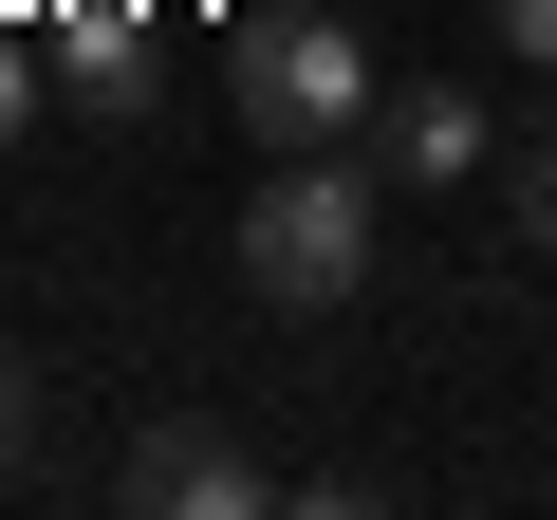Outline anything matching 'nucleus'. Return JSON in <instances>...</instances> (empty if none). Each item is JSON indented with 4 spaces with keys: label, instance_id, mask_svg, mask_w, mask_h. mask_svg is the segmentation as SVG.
<instances>
[{
    "label": "nucleus",
    "instance_id": "obj_1",
    "mask_svg": "<svg viewBox=\"0 0 557 520\" xmlns=\"http://www.w3.org/2000/svg\"><path fill=\"white\" fill-rule=\"evenodd\" d=\"M223 112H242L260 149H354V131L391 112V75H372V38L335 20V0H260V20L223 38Z\"/></svg>",
    "mask_w": 557,
    "mask_h": 520
},
{
    "label": "nucleus",
    "instance_id": "obj_2",
    "mask_svg": "<svg viewBox=\"0 0 557 520\" xmlns=\"http://www.w3.org/2000/svg\"><path fill=\"white\" fill-rule=\"evenodd\" d=\"M372 186L391 168H354V149H278L260 205H242V298L260 317H335L372 280Z\"/></svg>",
    "mask_w": 557,
    "mask_h": 520
},
{
    "label": "nucleus",
    "instance_id": "obj_3",
    "mask_svg": "<svg viewBox=\"0 0 557 520\" xmlns=\"http://www.w3.org/2000/svg\"><path fill=\"white\" fill-rule=\"evenodd\" d=\"M260 502H278V465H260L242 428L149 409V446H131V520H260Z\"/></svg>",
    "mask_w": 557,
    "mask_h": 520
},
{
    "label": "nucleus",
    "instance_id": "obj_4",
    "mask_svg": "<svg viewBox=\"0 0 557 520\" xmlns=\"http://www.w3.org/2000/svg\"><path fill=\"white\" fill-rule=\"evenodd\" d=\"M372 168H391V186H465V168H483V112H465V94H391V112H372Z\"/></svg>",
    "mask_w": 557,
    "mask_h": 520
},
{
    "label": "nucleus",
    "instance_id": "obj_5",
    "mask_svg": "<svg viewBox=\"0 0 557 520\" xmlns=\"http://www.w3.org/2000/svg\"><path fill=\"white\" fill-rule=\"evenodd\" d=\"M57 75H75L94 112H149V38H131V0H75V38H57Z\"/></svg>",
    "mask_w": 557,
    "mask_h": 520
},
{
    "label": "nucleus",
    "instance_id": "obj_6",
    "mask_svg": "<svg viewBox=\"0 0 557 520\" xmlns=\"http://www.w3.org/2000/svg\"><path fill=\"white\" fill-rule=\"evenodd\" d=\"M502 205H520V242H539V260H557V112H539V131H520V149H502Z\"/></svg>",
    "mask_w": 557,
    "mask_h": 520
},
{
    "label": "nucleus",
    "instance_id": "obj_7",
    "mask_svg": "<svg viewBox=\"0 0 557 520\" xmlns=\"http://www.w3.org/2000/svg\"><path fill=\"white\" fill-rule=\"evenodd\" d=\"M483 20H502V57H520V75H557V0H483Z\"/></svg>",
    "mask_w": 557,
    "mask_h": 520
},
{
    "label": "nucleus",
    "instance_id": "obj_8",
    "mask_svg": "<svg viewBox=\"0 0 557 520\" xmlns=\"http://www.w3.org/2000/svg\"><path fill=\"white\" fill-rule=\"evenodd\" d=\"M20 446H38V391H20V372H0V483H20Z\"/></svg>",
    "mask_w": 557,
    "mask_h": 520
},
{
    "label": "nucleus",
    "instance_id": "obj_9",
    "mask_svg": "<svg viewBox=\"0 0 557 520\" xmlns=\"http://www.w3.org/2000/svg\"><path fill=\"white\" fill-rule=\"evenodd\" d=\"M20 94H38V57H20V38H0V112H20Z\"/></svg>",
    "mask_w": 557,
    "mask_h": 520
}]
</instances>
